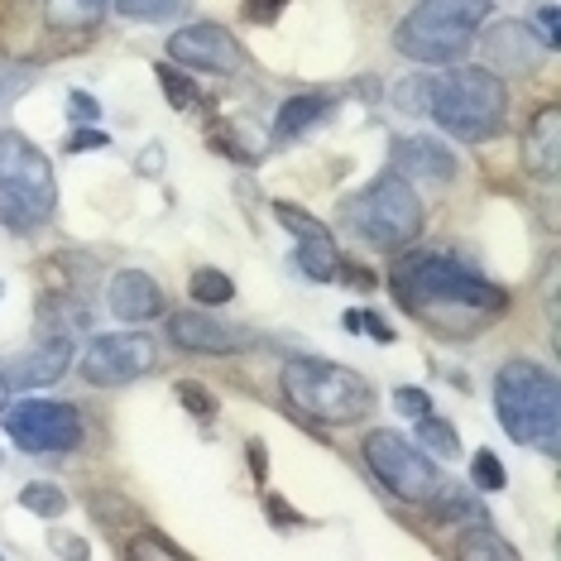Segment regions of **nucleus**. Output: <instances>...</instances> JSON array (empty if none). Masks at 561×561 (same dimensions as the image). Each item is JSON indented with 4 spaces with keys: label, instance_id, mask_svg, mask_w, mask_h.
Returning a JSON list of instances; mask_svg holds the SVG:
<instances>
[{
    "label": "nucleus",
    "instance_id": "nucleus-31",
    "mask_svg": "<svg viewBox=\"0 0 561 561\" xmlns=\"http://www.w3.org/2000/svg\"><path fill=\"white\" fill-rule=\"evenodd\" d=\"M427 96H432V78H408V82H399V92H393L399 111H408V116H423Z\"/></svg>",
    "mask_w": 561,
    "mask_h": 561
},
{
    "label": "nucleus",
    "instance_id": "nucleus-16",
    "mask_svg": "<svg viewBox=\"0 0 561 561\" xmlns=\"http://www.w3.org/2000/svg\"><path fill=\"white\" fill-rule=\"evenodd\" d=\"M106 308L121 322H154L163 312V288L145 270H121L106 288Z\"/></svg>",
    "mask_w": 561,
    "mask_h": 561
},
{
    "label": "nucleus",
    "instance_id": "nucleus-18",
    "mask_svg": "<svg viewBox=\"0 0 561 561\" xmlns=\"http://www.w3.org/2000/svg\"><path fill=\"white\" fill-rule=\"evenodd\" d=\"M331 116V101L322 92H298V96H288L284 106H278V121H274V139H298V135H308L317 121H327Z\"/></svg>",
    "mask_w": 561,
    "mask_h": 561
},
{
    "label": "nucleus",
    "instance_id": "nucleus-23",
    "mask_svg": "<svg viewBox=\"0 0 561 561\" xmlns=\"http://www.w3.org/2000/svg\"><path fill=\"white\" fill-rule=\"evenodd\" d=\"M125 20H139V24H169L178 15H187L193 0H111Z\"/></svg>",
    "mask_w": 561,
    "mask_h": 561
},
{
    "label": "nucleus",
    "instance_id": "nucleus-10",
    "mask_svg": "<svg viewBox=\"0 0 561 561\" xmlns=\"http://www.w3.org/2000/svg\"><path fill=\"white\" fill-rule=\"evenodd\" d=\"M159 351L149 336H139V331H106V336H96L92 346L82 355V379L96 389H121V385H135L145 369H154Z\"/></svg>",
    "mask_w": 561,
    "mask_h": 561
},
{
    "label": "nucleus",
    "instance_id": "nucleus-41",
    "mask_svg": "<svg viewBox=\"0 0 561 561\" xmlns=\"http://www.w3.org/2000/svg\"><path fill=\"white\" fill-rule=\"evenodd\" d=\"M5 403H10V385H5V375H0V413H5Z\"/></svg>",
    "mask_w": 561,
    "mask_h": 561
},
{
    "label": "nucleus",
    "instance_id": "nucleus-39",
    "mask_svg": "<svg viewBox=\"0 0 561 561\" xmlns=\"http://www.w3.org/2000/svg\"><path fill=\"white\" fill-rule=\"evenodd\" d=\"M54 552H62V557H87V542H78V538H62V533H54Z\"/></svg>",
    "mask_w": 561,
    "mask_h": 561
},
{
    "label": "nucleus",
    "instance_id": "nucleus-22",
    "mask_svg": "<svg viewBox=\"0 0 561 561\" xmlns=\"http://www.w3.org/2000/svg\"><path fill=\"white\" fill-rule=\"evenodd\" d=\"M187 293H193V302H202V308H226V302L236 298V284H231V274L202 264V270H193V278H187Z\"/></svg>",
    "mask_w": 561,
    "mask_h": 561
},
{
    "label": "nucleus",
    "instance_id": "nucleus-20",
    "mask_svg": "<svg viewBox=\"0 0 561 561\" xmlns=\"http://www.w3.org/2000/svg\"><path fill=\"white\" fill-rule=\"evenodd\" d=\"M111 0H44V20L48 30H92V24L106 15Z\"/></svg>",
    "mask_w": 561,
    "mask_h": 561
},
{
    "label": "nucleus",
    "instance_id": "nucleus-9",
    "mask_svg": "<svg viewBox=\"0 0 561 561\" xmlns=\"http://www.w3.org/2000/svg\"><path fill=\"white\" fill-rule=\"evenodd\" d=\"M5 432L20 451L30 456H68L82 442V417L72 403H54V399H20L5 403Z\"/></svg>",
    "mask_w": 561,
    "mask_h": 561
},
{
    "label": "nucleus",
    "instance_id": "nucleus-19",
    "mask_svg": "<svg viewBox=\"0 0 561 561\" xmlns=\"http://www.w3.org/2000/svg\"><path fill=\"white\" fill-rule=\"evenodd\" d=\"M293 264H298V270L308 274V278H317V284L336 278L341 254H336V240H331V231H322V236H302V240H298V250H293Z\"/></svg>",
    "mask_w": 561,
    "mask_h": 561
},
{
    "label": "nucleus",
    "instance_id": "nucleus-40",
    "mask_svg": "<svg viewBox=\"0 0 561 561\" xmlns=\"http://www.w3.org/2000/svg\"><path fill=\"white\" fill-rule=\"evenodd\" d=\"M245 451H250V470L264 480V470H270V456H264V442H250Z\"/></svg>",
    "mask_w": 561,
    "mask_h": 561
},
{
    "label": "nucleus",
    "instance_id": "nucleus-35",
    "mask_svg": "<svg viewBox=\"0 0 561 561\" xmlns=\"http://www.w3.org/2000/svg\"><path fill=\"white\" fill-rule=\"evenodd\" d=\"M533 24H538V39L547 48H557V5H538L533 10Z\"/></svg>",
    "mask_w": 561,
    "mask_h": 561
},
{
    "label": "nucleus",
    "instance_id": "nucleus-2",
    "mask_svg": "<svg viewBox=\"0 0 561 561\" xmlns=\"http://www.w3.org/2000/svg\"><path fill=\"white\" fill-rule=\"evenodd\" d=\"M494 413L518 446H533L542 456L561 451V393L542 365L508 360L494 375Z\"/></svg>",
    "mask_w": 561,
    "mask_h": 561
},
{
    "label": "nucleus",
    "instance_id": "nucleus-38",
    "mask_svg": "<svg viewBox=\"0 0 561 561\" xmlns=\"http://www.w3.org/2000/svg\"><path fill=\"white\" fill-rule=\"evenodd\" d=\"M284 5H288V0H250V5H245V15H250V20H260V24H270V20H274Z\"/></svg>",
    "mask_w": 561,
    "mask_h": 561
},
{
    "label": "nucleus",
    "instance_id": "nucleus-21",
    "mask_svg": "<svg viewBox=\"0 0 561 561\" xmlns=\"http://www.w3.org/2000/svg\"><path fill=\"white\" fill-rule=\"evenodd\" d=\"M456 557H500V561H514L518 552H514V542H504L484 518H476L470 528H461V538H456Z\"/></svg>",
    "mask_w": 561,
    "mask_h": 561
},
{
    "label": "nucleus",
    "instance_id": "nucleus-28",
    "mask_svg": "<svg viewBox=\"0 0 561 561\" xmlns=\"http://www.w3.org/2000/svg\"><path fill=\"white\" fill-rule=\"evenodd\" d=\"M470 480H476V490H484V494H500L508 484V470H504V461L494 451H476V461H470Z\"/></svg>",
    "mask_w": 561,
    "mask_h": 561
},
{
    "label": "nucleus",
    "instance_id": "nucleus-24",
    "mask_svg": "<svg viewBox=\"0 0 561 561\" xmlns=\"http://www.w3.org/2000/svg\"><path fill=\"white\" fill-rule=\"evenodd\" d=\"M413 423H417V446H423V451H437V456L461 451V437H456V427L446 423V417L423 413V417H413Z\"/></svg>",
    "mask_w": 561,
    "mask_h": 561
},
{
    "label": "nucleus",
    "instance_id": "nucleus-17",
    "mask_svg": "<svg viewBox=\"0 0 561 561\" xmlns=\"http://www.w3.org/2000/svg\"><path fill=\"white\" fill-rule=\"evenodd\" d=\"M523 163L528 173H538L552 183L557 169H561V111L557 106H542L528 125V139H523Z\"/></svg>",
    "mask_w": 561,
    "mask_h": 561
},
{
    "label": "nucleus",
    "instance_id": "nucleus-27",
    "mask_svg": "<svg viewBox=\"0 0 561 561\" xmlns=\"http://www.w3.org/2000/svg\"><path fill=\"white\" fill-rule=\"evenodd\" d=\"M159 87H163V96H169V106H173V111H193V106H202V92H197V87L187 82L178 68H169V62L159 68Z\"/></svg>",
    "mask_w": 561,
    "mask_h": 561
},
{
    "label": "nucleus",
    "instance_id": "nucleus-32",
    "mask_svg": "<svg viewBox=\"0 0 561 561\" xmlns=\"http://www.w3.org/2000/svg\"><path fill=\"white\" fill-rule=\"evenodd\" d=\"M346 327H351V331H369L379 346H393V341H399V336H393V327H389L379 312H346Z\"/></svg>",
    "mask_w": 561,
    "mask_h": 561
},
{
    "label": "nucleus",
    "instance_id": "nucleus-6",
    "mask_svg": "<svg viewBox=\"0 0 561 561\" xmlns=\"http://www.w3.org/2000/svg\"><path fill=\"white\" fill-rule=\"evenodd\" d=\"M341 221L351 236H360L375 250H408L423 231V202H417L413 183H403L389 169L385 178H375L369 187L341 202Z\"/></svg>",
    "mask_w": 561,
    "mask_h": 561
},
{
    "label": "nucleus",
    "instance_id": "nucleus-7",
    "mask_svg": "<svg viewBox=\"0 0 561 561\" xmlns=\"http://www.w3.org/2000/svg\"><path fill=\"white\" fill-rule=\"evenodd\" d=\"M58 187L39 149L15 130H0V221L10 231H39L54 216Z\"/></svg>",
    "mask_w": 561,
    "mask_h": 561
},
{
    "label": "nucleus",
    "instance_id": "nucleus-36",
    "mask_svg": "<svg viewBox=\"0 0 561 561\" xmlns=\"http://www.w3.org/2000/svg\"><path fill=\"white\" fill-rule=\"evenodd\" d=\"M68 111H72V121H82V125H92V121L101 116V106H96V101L87 96V92H72V96H68Z\"/></svg>",
    "mask_w": 561,
    "mask_h": 561
},
{
    "label": "nucleus",
    "instance_id": "nucleus-26",
    "mask_svg": "<svg viewBox=\"0 0 561 561\" xmlns=\"http://www.w3.org/2000/svg\"><path fill=\"white\" fill-rule=\"evenodd\" d=\"M125 557H135V561H178V557H183V547L169 542L159 528H145L130 547H125Z\"/></svg>",
    "mask_w": 561,
    "mask_h": 561
},
{
    "label": "nucleus",
    "instance_id": "nucleus-13",
    "mask_svg": "<svg viewBox=\"0 0 561 561\" xmlns=\"http://www.w3.org/2000/svg\"><path fill=\"white\" fill-rule=\"evenodd\" d=\"M68 365H72V336L68 331H54V336H44L39 346L15 355L0 375H5V385H15V389H39V385H54V379L68 375Z\"/></svg>",
    "mask_w": 561,
    "mask_h": 561
},
{
    "label": "nucleus",
    "instance_id": "nucleus-4",
    "mask_svg": "<svg viewBox=\"0 0 561 561\" xmlns=\"http://www.w3.org/2000/svg\"><path fill=\"white\" fill-rule=\"evenodd\" d=\"M427 116L456 139H490L500 135L508 116V92L490 68H451L442 78H432Z\"/></svg>",
    "mask_w": 561,
    "mask_h": 561
},
{
    "label": "nucleus",
    "instance_id": "nucleus-37",
    "mask_svg": "<svg viewBox=\"0 0 561 561\" xmlns=\"http://www.w3.org/2000/svg\"><path fill=\"white\" fill-rule=\"evenodd\" d=\"M270 514H274V528H278V533H293V528H302V518L293 514V508H288L284 500H278V494H270Z\"/></svg>",
    "mask_w": 561,
    "mask_h": 561
},
{
    "label": "nucleus",
    "instance_id": "nucleus-8",
    "mask_svg": "<svg viewBox=\"0 0 561 561\" xmlns=\"http://www.w3.org/2000/svg\"><path fill=\"white\" fill-rule=\"evenodd\" d=\"M365 461L369 470H375L379 480H385V490H393L399 500L408 504H427L432 494H437V466L423 456V446H413L403 437V432H393V427H375L365 437Z\"/></svg>",
    "mask_w": 561,
    "mask_h": 561
},
{
    "label": "nucleus",
    "instance_id": "nucleus-11",
    "mask_svg": "<svg viewBox=\"0 0 561 561\" xmlns=\"http://www.w3.org/2000/svg\"><path fill=\"white\" fill-rule=\"evenodd\" d=\"M169 58L193 72H211V78H236L245 68V48L236 44L231 30L221 24H183L169 34Z\"/></svg>",
    "mask_w": 561,
    "mask_h": 561
},
{
    "label": "nucleus",
    "instance_id": "nucleus-3",
    "mask_svg": "<svg viewBox=\"0 0 561 561\" xmlns=\"http://www.w3.org/2000/svg\"><path fill=\"white\" fill-rule=\"evenodd\" d=\"M284 393L302 417L327 427H351L375 413V385L351 365L331 360H293L284 369Z\"/></svg>",
    "mask_w": 561,
    "mask_h": 561
},
{
    "label": "nucleus",
    "instance_id": "nucleus-1",
    "mask_svg": "<svg viewBox=\"0 0 561 561\" xmlns=\"http://www.w3.org/2000/svg\"><path fill=\"white\" fill-rule=\"evenodd\" d=\"M389 284L403 312L423 317L427 327H442L451 336H466L470 327H480L490 312L504 308L500 284H490L461 260H446V254H427V250H408L393 264Z\"/></svg>",
    "mask_w": 561,
    "mask_h": 561
},
{
    "label": "nucleus",
    "instance_id": "nucleus-33",
    "mask_svg": "<svg viewBox=\"0 0 561 561\" xmlns=\"http://www.w3.org/2000/svg\"><path fill=\"white\" fill-rule=\"evenodd\" d=\"M393 408H399L403 417H423V413H432V399H427V389H399L393 393Z\"/></svg>",
    "mask_w": 561,
    "mask_h": 561
},
{
    "label": "nucleus",
    "instance_id": "nucleus-12",
    "mask_svg": "<svg viewBox=\"0 0 561 561\" xmlns=\"http://www.w3.org/2000/svg\"><path fill=\"white\" fill-rule=\"evenodd\" d=\"M169 336L183 351H202V355H236L254 346V331L240 322H221L211 312H178L169 317Z\"/></svg>",
    "mask_w": 561,
    "mask_h": 561
},
{
    "label": "nucleus",
    "instance_id": "nucleus-25",
    "mask_svg": "<svg viewBox=\"0 0 561 561\" xmlns=\"http://www.w3.org/2000/svg\"><path fill=\"white\" fill-rule=\"evenodd\" d=\"M20 508H30V514H39V518H58L62 508H68V494H62L54 480H30L20 490Z\"/></svg>",
    "mask_w": 561,
    "mask_h": 561
},
{
    "label": "nucleus",
    "instance_id": "nucleus-29",
    "mask_svg": "<svg viewBox=\"0 0 561 561\" xmlns=\"http://www.w3.org/2000/svg\"><path fill=\"white\" fill-rule=\"evenodd\" d=\"M173 393H178V403H183L187 413L197 417V423H211V417H216V399H211V393L202 389V385H193V379H183V385H178Z\"/></svg>",
    "mask_w": 561,
    "mask_h": 561
},
{
    "label": "nucleus",
    "instance_id": "nucleus-30",
    "mask_svg": "<svg viewBox=\"0 0 561 561\" xmlns=\"http://www.w3.org/2000/svg\"><path fill=\"white\" fill-rule=\"evenodd\" d=\"M274 216H278V221H284L298 240H302V236H322V231H327V226L317 221V216H308L302 207H293V202H274Z\"/></svg>",
    "mask_w": 561,
    "mask_h": 561
},
{
    "label": "nucleus",
    "instance_id": "nucleus-34",
    "mask_svg": "<svg viewBox=\"0 0 561 561\" xmlns=\"http://www.w3.org/2000/svg\"><path fill=\"white\" fill-rule=\"evenodd\" d=\"M111 139H106V130H92V125H87V130H72L68 135V154H92V149H106Z\"/></svg>",
    "mask_w": 561,
    "mask_h": 561
},
{
    "label": "nucleus",
    "instance_id": "nucleus-15",
    "mask_svg": "<svg viewBox=\"0 0 561 561\" xmlns=\"http://www.w3.org/2000/svg\"><path fill=\"white\" fill-rule=\"evenodd\" d=\"M547 54L542 39H533L518 20H494L484 30V68L500 78V72H533L538 58Z\"/></svg>",
    "mask_w": 561,
    "mask_h": 561
},
{
    "label": "nucleus",
    "instance_id": "nucleus-14",
    "mask_svg": "<svg viewBox=\"0 0 561 561\" xmlns=\"http://www.w3.org/2000/svg\"><path fill=\"white\" fill-rule=\"evenodd\" d=\"M389 169L403 178V183H432V187H446L456 178V154L446 145L427 135H413V139H399L389 154Z\"/></svg>",
    "mask_w": 561,
    "mask_h": 561
},
{
    "label": "nucleus",
    "instance_id": "nucleus-5",
    "mask_svg": "<svg viewBox=\"0 0 561 561\" xmlns=\"http://www.w3.org/2000/svg\"><path fill=\"white\" fill-rule=\"evenodd\" d=\"M490 0H417L393 30V48L413 62H451L476 44Z\"/></svg>",
    "mask_w": 561,
    "mask_h": 561
}]
</instances>
